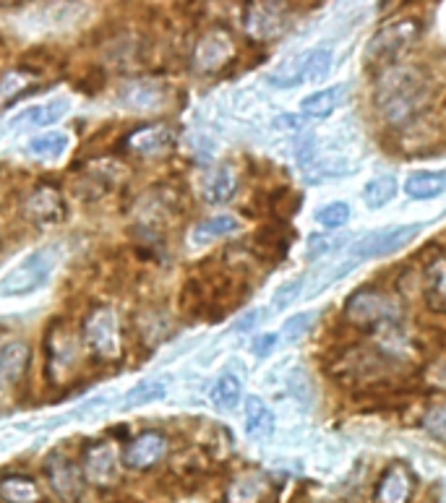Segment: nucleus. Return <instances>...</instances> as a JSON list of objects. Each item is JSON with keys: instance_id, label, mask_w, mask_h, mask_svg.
Listing matches in <instances>:
<instances>
[{"instance_id": "obj_1", "label": "nucleus", "mask_w": 446, "mask_h": 503, "mask_svg": "<svg viewBox=\"0 0 446 503\" xmlns=\"http://www.w3.org/2000/svg\"><path fill=\"white\" fill-rule=\"evenodd\" d=\"M420 230H423L420 225H397V227H384V230L368 233V235H363L356 243L345 245L339 253H334L337 256L334 264H324L316 271L313 285L305 290V295H316V293L327 290L331 285H337L342 277H347L350 271H356L365 261H373L379 256H389V253L405 248Z\"/></svg>"}, {"instance_id": "obj_2", "label": "nucleus", "mask_w": 446, "mask_h": 503, "mask_svg": "<svg viewBox=\"0 0 446 503\" xmlns=\"http://www.w3.org/2000/svg\"><path fill=\"white\" fill-rule=\"evenodd\" d=\"M329 371L342 384L360 386L357 394L407 381L402 376V362L376 345H350V347H345L339 357L329 365Z\"/></svg>"}, {"instance_id": "obj_3", "label": "nucleus", "mask_w": 446, "mask_h": 503, "mask_svg": "<svg viewBox=\"0 0 446 503\" xmlns=\"http://www.w3.org/2000/svg\"><path fill=\"white\" fill-rule=\"evenodd\" d=\"M428 99H431L428 81L416 71L391 76L387 90L379 91V107H382L384 118L391 123H405V120L420 115L425 110Z\"/></svg>"}, {"instance_id": "obj_4", "label": "nucleus", "mask_w": 446, "mask_h": 503, "mask_svg": "<svg viewBox=\"0 0 446 503\" xmlns=\"http://www.w3.org/2000/svg\"><path fill=\"white\" fill-rule=\"evenodd\" d=\"M56 264H58V248L56 245H45V248L31 251L21 264H16L0 279V297H27L31 293H37L53 277Z\"/></svg>"}, {"instance_id": "obj_5", "label": "nucleus", "mask_w": 446, "mask_h": 503, "mask_svg": "<svg viewBox=\"0 0 446 503\" xmlns=\"http://www.w3.org/2000/svg\"><path fill=\"white\" fill-rule=\"evenodd\" d=\"M420 21L417 19H397L389 21L382 30L373 34L365 50V65L371 71H387L391 63L399 58L405 50H410L420 37Z\"/></svg>"}, {"instance_id": "obj_6", "label": "nucleus", "mask_w": 446, "mask_h": 503, "mask_svg": "<svg viewBox=\"0 0 446 503\" xmlns=\"http://www.w3.org/2000/svg\"><path fill=\"white\" fill-rule=\"evenodd\" d=\"M399 319H402V305L397 303V297H391L384 290H376V287L357 290L345 305V321L357 328L397 324Z\"/></svg>"}, {"instance_id": "obj_7", "label": "nucleus", "mask_w": 446, "mask_h": 503, "mask_svg": "<svg viewBox=\"0 0 446 503\" xmlns=\"http://www.w3.org/2000/svg\"><path fill=\"white\" fill-rule=\"evenodd\" d=\"M84 345L94 355L107 362H116L123 355V337H120L118 313L113 308H97L91 311L81 328Z\"/></svg>"}, {"instance_id": "obj_8", "label": "nucleus", "mask_w": 446, "mask_h": 503, "mask_svg": "<svg viewBox=\"0 0 446 503\" xmlns=\"http://www.w3.org/2000/svg\"><path fill=\"white\" fill-rule=\"evenodd\" d=\"M331 68V53L324 47H316V50H308L303 55L285 60L271 76L269 81L279 90H290L297 84H308V81H319L324 79Z\"/></svg>"}, {"instance_id": "obj_9", "label": "nucleus", "mask_w": 446, "mask_h": 503, "mask_svg": "<svg viewBox=\"0 0 446 503\" xmlns=\"http://www.w3.org/2000/svg\"><path fill=\"white\" fill-rule=\"evenodd\" d=\"M45 473H47V480H50L53 490L58 493L60 501L79 503L84 499L87 477H84L81 467H79L71 456H65V454H53V456H47Z\"/></svg>"}, {"instance_id": "obj_10", "label": "nucleus", "mask_w": 446, "mask_h": 503, "mask_svg": "<svg viewBox=\"0 0 446 503\" xmlns=\"http://www.w3.org/2000/svg\"><path fill=\"white\" fill-rule=\"evenodd\" d=\"M165 451H167L165 436L157 433V431H147V433L136 436V439L128 444L125 454H123V462H125V467H131V470H149L151 465H157V462L165 456Z\"/></svg>"}, {"instance_id": "obj_11", "label": "nucleus", "mask_w": 446, "mask_h": 503, "mask_svg": "<svg viewBox=\"0 0 446 503\" xmlns=\"http://www.w3.org/2000/svg\"><path fill=\"white\" fill-rule=\"evenodd\" d=\"M84 477L94 485H113L118 480V459L110 444H94L84 451Z\"/></svg>"}, {"instance_id": "obj_12", "label": "nucleus", "mask_w": 446, "mask_h": 503, "mask_svg": "<svg viewBox=\"0 0 446 503\" xmlns=\"http://www.w3.org/2000/svg\"><path fill=\"white\" fill-rule=\"evenodd\" d=\"M413 473L405 465H391L387 473L382 474V480L376 482V503H407L413 496Z\"/></svg>"}, {"instance_id": "obj_13", "label": "nucleus", "mask_w": 446, "mask_h": 503, "mask_svg": "<svg viewBox=\"0 0 446 503\" xmlns=\"http://www.w3.org/2000/svg\"><path fill=\"white\" fill-rule=\"evenodd\" d=\"M24 211H27L31 222H37V225H56L65 217L63 199H60L58 191L50 188V185H42V188L31 191L27 204H24Z\"/></svg>"}, {"instance_id": "obj_14", "label": "nucleus", "mask_w": 446, "mask_h": 503, "mask_svg": "<svg viewBox=\"0 0 446 503\" xmlns=\"http://www.w3.org/2000/svg\"><path fill=\"white\" fill-rule=\"evenodd\" d=\"M233 55V39L225 31H209L207 37L196 45V68L217 71Z\"/></svg>"}, {"instance_id": "obj_15", "label": "nucleus", "mask_w": 446, "mask_h": 503, "mask_svg": "<svg viewBox=\"0 0 446 503\" xmlns=\"http://www.w3.org/2000/svg\"><path fill=\"white\" fill-rule=\"evenodd\" d=\"M290 227L285 222H271L259 227V233L253 235V248L262 259H271V261H279L285 259L287 248H290Z\"/></svg>"}, {"instance_id": "obj_16", "label": "nucleus", "mask_w": 446, "mask_h": 503, "mask_svg": "<svg viewBox=\"0 0 446 503\" xmlns=\"http://www.w3.org/2000/svg\"><path fill=\"white\" fill-rule=\"evenodd\" d=\"M282 13H285L282 3H251L248 13H245L248 31L256 34V37H271V34L282 31L285 30Z\"/></svg>"}, {"instance_id": "obj_17", "label": "nucleus", "mask_w": 446, "mask_h": 503, "mask_svg": "<svg viewBox=\"0 0 446 503\" xmlns=\"http://www.w3.org/2000/svg\"><path fill=\"white\" fill-rule=\"evenodd\" d=\"M79 357V345L76 337L68 328H60L56 334V328L47 334V371L50 376L56 373V368H60V373H65Z\"/></svg>"}, {"instance_id": "obj_18", "label": "nucleus", "mask_w": 446, "mask_h": 503, "mask_svg": "<svg viewBox=\"0 0 446 503\" xmlns=\"http://www.w3.org/2000/svg\"><path fill=\"white\" fill-rule=\"evenodd\" d=\"M30 368V347L24 342H11L0 350V388L19 384Z\"/></svg>"}, {"instance_id": "obj_19", "label": "nucleus", "mask_w": 446, "mask_h": 503, "mask_svg": "<svg viewBox=\"0 0 446 503\" xmlns=\"http://www.w3.org/2000/svg\"><path fill=\"white\" fill-rule=\"evenodd\" d=\"M425 305L446 313V256H433L425 267Z\"/></svg>"}, {"instance_id": "obj_20", "label": "nucleus", "mask_w": 446, "mask_h": 503, "mask_svg": "<svg viewBox=\"0 0 446 503\" xmlns=\"http://www.w3.org/2000/svg\"><path fill=\"white\" fill-rule=\"evenodd\" d=\"M345 99H347V90L345 87H329V90L316 91V94L305 97L300 102V113L305 118H329Z\"/></svg>"}, {"instance_id": "obj_21", "label": "nucleus", "mask_w": 446, "mask_h": 503, "mask_svg": "<svg viewBox=\"0 0 446 503\" xmlns=\"http://www.w3.org/2000/svg\"><path fill=\"white\" fill-rule=\"evenodd\" d=\"M128 147L139 154H162L173 147V131L165 125H151V128H142L133 136H128Z\"/></svg>"}, {"instance_id": "obj_22", "label": "nucleus", "mask_w": 446, "mask_h": 503, "mask_svg": "<svg viewBox=\"0 0 446 503\" xmlns=\"http://www.w3.org/2000/svg\"><path fill=\"white\" fill-rule=\"evenodd\" d=\"M236 191H238V173L230 165H222L219 170L209 175L204 199L209 204H225L236 196Z\"/></svg>"}, {"instance_id": "obj_23", "label": "nucleus", "mask_w": 446, "mask_h": 503, "mask_svg": "<svg viewBox=\"0 0 446 503\" xmlns=\"http://www.w3.org/2000/svg\"><path fill=\"white\" fill-rule=\"evenodd\" d=\"M245 431L253 439H269L274 433V414L267 402L259 396L245 399Z\"/></svg>"}, {"instance_id": "obj_24", "label": "nucleus", "mask_w": 446, "mask_h": 503, "mask_svg": "<svg viewBox=\"0 0 446 503\" xmlns=\"http://www.w3.org/2000/svg\"><path fill=\"white\" fill-rule=\"evenodd\" d=\"M0 501L5 503H42V493L31 477L11 474L0 480Z\"/></svg>"}, {"instance_id": "obj_25", "label": "nucleus", "mask_w": 446, "mask_h": 503, "mask_svg": "<svg viewBox=\"0 0 446 503\" xmlns=\"http://www.w3.org/2000/svg\"><path fill=\"white\" fill-rule=\"evenodd\" d=\"M446 191V173H416L405 183V193L416 201L439 199Z\"/></svg>"}, {"instance_id": "obj_26", "label": "nucleus", "mask_w": 446, "mask_h": 503, "mask_svg": "<svg viewBox=\"0 0 446 503\" xmlns=\"http://www.w3.org/2000/svg\"><path fill=\"white\" fill-rule=\"evenodd\" d=\"M68 107H71V102H68L65 97H58V99L45 102V105H37V107L24 110L19 118L13 120V125H19V123H30V125H37V128L53 125V123H58V120L68 113Z\"/></svg>"}, {"instance_id": "obj_27", "label": "nucleus", "mask_w": 446, "mask_h": 503, "mask_svg": "<svg viewBox=\"0 0 446 503\" xmlns=\"http://www.w3.org/2000/svg\"><path fill=\"white\" fill-rule=\"evenodd\" d=\"M238 217H233V214H219V217L204 219V222H199V225L193 227V243H196V245H204V243H211V240H217V237L238 233Z\"/></svg>"}, {"instance_id": "obj_28", "label": "nucleus", "mask_w": 446, "mask_h": 503, "mask_svg": "<svg viewBox=\"0 0 446 503\" xmlns=\"http://www.w3.org/2000/svg\"><path fill=\"white\" fill-rule=\"evenodd\" d=\"M240 394H243V388H240V381L233 376V373H222L211 388H209V399H211V405L217 407V410H236L240 402Z\"/></svg>"}, {"instance_id": "obj_29", "label": "nucleus", "mask_w": 446, "mask_h": 503, "mask_svg": "<svg viewBox=\"0 0 446 503\" xmlns=\"http://www.w3.org/2000/svg\"><path fill=\"white\" fill-rule=\"evenodd\" d=\"M394 196H397V178L394 175L373 178L363 188V201L368 209H384L394 201Z\"/></svg>"}, {"instance_id": "obj_30", "label": "nucleus", "mask_w": 446, "mask_h": 503, "mask_svg": "<svg viewBox=\"0 0 446 503\" xmlns=\"http://www.w3.org/2000/svg\"><path fill=\"white\" fill-rule=\"evenodd\" d=\"M65 149H68V136L60 133V131L42 133V136L31 139L30 144H27V151H30L31 157H39V159H58Z\"/></svg>"}, {"instance_id": "obj_31", "label": "nucleus", "mask_w": 446, "mask_h": 503, "mask_svg": "<svg viewBox=\"0 0 446 503\" xmlns=\"http://www.w3.org/2000/svg\"><path fill=\"white\" fill-rule=\"evenodd\" d=\"M300 204H303L300 193L290 191V188H279V191H274V193L269 196V211L277 217V222L290 219L297 209H300Z\"/></svg>"}, {"instance_id": "obj_32", "label": "nucleus", "mask_w": 446, "mask_h": 503, "mask_svg": "<svg viewBox=\"0 0 446 503\" xmlns=\"http://www.w3.org/2000/svg\"><path fill=\"white\" fill-rule=\"evenodd\" d=\"M162 396H165V384H159V381H144V384L133 386V388L123 396V407H125V410L142 407V405L159 402Z\"/></svg>"}, {"instance_id": "obj_33", "label": "nucleus", "mask_w": 446, "mask_h": 503, "mask_svg": "<svg viewBox=\"0 0 446 503\" xmlns=\"http://www.w3.org/2000/svg\"><path fill=\"white\" fill-rule=\"evenodd\" d=\"M264 496V485L256 477H240L227 490V503H259Z\"/></svg>"}, {"instance_id": "obj_34", "label": "nucleus", "mask_w": 446, "mask_h": 503, "mask_svg": "<svg viewBox=\"0 0 446 503\" xmlns=\"http://www.w3.org/2000/svg\"><path fill=\"white\" fill-rule=\"evenodd\" d=\"M313 321H316V313H313V311H308V313H297V316H293V319L285 321L282 331H279V337H282L285 342H300V339L311 331Z\"/></svg>"}, {"instance_id": "obj_35", "label": "nucleus", "mask_w": 446, "mask_h": 503, "mask_svg": "<svg viewBox=\"0 0 446 503\" xmlns=\"http://www.w3.org/2000/svg\"><path fill=\"white\" fill-rule=\"evenodd\" d=\"M347 219H350V207H347V204H342V201L329 204V207H324L322 211H319V214H316V222H319V225H324V227H329V230L347 225Z\"/></svg>"}, {"instance_id": "obj_36", "label": "nucleus", "mask_w": 446, "mask_h": 503, "mask_svg": "<svg viewBox=\"0 0 446 503\" xmlns=\"http://www.w3.org/2000/svg\"><path fill=\"white\" fill-rule=\"evenodd\" d=\"M27 84H30V73H27V71H13V73H8V76L3 79V84H0V102L5 105V102L16 99Z\"/></svg>"}, {"instance_id": "obj_37", "label": "nucleus", "mask_w": 446, "mask_h": 503, "mask_svg": "<svg viewBox=\"0 0 446 503\" xmlns=\"http://www.w3.org/2000/svg\"><path fill=\"white\" fill-rule=\"evenodd\" d=\"M425 428H428L431 436L446 441V405H436V407L428 410V414H425Z\"/></svg>"}, {"instance_id": "obj_38", "label": "nucleus", "mask_w": 446, "mask_h": 503, "mask_svg": "<svg viewBox=\"0 0 446 503\" xmlns=\"http://www.w3.org/2000/svg\"><path fill=\"white\" fill-rule=\"evenodd\" d=\"M337 248H345V240H337V237H322V235H313L311 237V248H308V253H311V259H319V256H329L331 251H337Z\"/></svg>"}, {"instance_id": "obj_39", "label": "nucleus", "mask_w": 446, "mask_h": 503, "mask_svg": "<svg viewBox=\"0 0 446 503\" xmlns=\"http://www.w3.org/2000/svg\"><path fill=\"white\" fill-rule=\"evenodd\" d=\"M297 297H303V277L296 279V282H287V285L277 293L274 305H277V308H287V305H290L293 300H297Z\"/></svg>"}, {"instance_id": "obj_40", "label": "nucleus", "mask_w": 446, "mask_h": 503, "mask_svg": "<svg viewBox=\"0 0 446 503\" xmlns=\"http://www.w3.org/2000/svg\"><path fill=\"white\" fill-rule=\"evenodd\" d=\"M274 347H277V334H262V337L253 342V353L262 357H267Z\"/></svg>"}, {"instance_id": "obj_41", "label": "nucleus", "mask_w": 446, "mask_h": 503, "mask_svg": "<svg viewBox=\"0 0 446 503\" xmlns=\"http://www.w3.org/2000/svg\"><path fill=\"white\" fill-rule=\"evenodd\" d=\"M259 316H262V311H253V313H248V316H245V321H240L236 328H248V326H253L256 321H259Z\"/></svg>"}, {"instance_id": "obj_42", "label": "nucleus", "mask_w": 446, "mask_h": 503, "mask_svg": "<svg viewBox=\"0 0 446 503\" xmlns=\"http://www.w3.org/2000/svg\"><path fill=\"white\" fill-rule=\"evenodd\" d=\"M116 503H136V501H116Z\"/></svg>"}]
</instances>
